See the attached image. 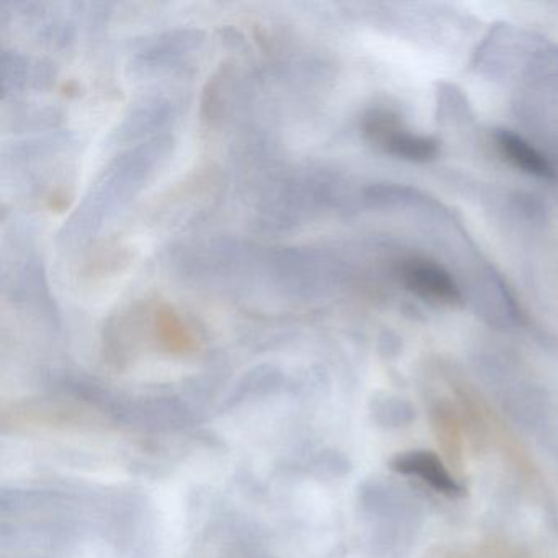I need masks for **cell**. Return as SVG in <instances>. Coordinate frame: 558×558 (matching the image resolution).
Here are the masks:
<instances>
[{"label":"cell","instance_id":"cell-1","mask_svg":"<svg viewBox=\"0 0 558 558\" xmlns=\"http://www.w3.org/2000/svg\"><path fill=\"white\" fill-rule=\"evenodd\" d=\"M368 138L385 153L408 162H429L439 155V145L429 136L404 129L400 117L385 110L372 112L365 122Z\"/></svg>","mask_w":558,"mask_h":558},{"label":"cell","instance_id":"cell-2","mask_svg":"<svg viewBox=\"0 0 558 558\" xmlns=\"http://www.w3.org/2000/svg\"><path fill=\"white\" fill-rule=\"evenodd\" d=\"M400 279L411 293L426 302L447 306L462 303V290L453 277L433 260H404L400 266Z\"/></svg>","mask_w":558,"mask_h":558},{"label":"cell","instance_id":"cell-3","mask_svg":"<svg viewBox=\"0 0 558 558\" xmlns=\"http://www.w3.org/2000/svg\"><path fill=\"white\" fill-rule=\"evenodd\" d=\"M390 469L400 475L416 476L417 480L449 498H460L465 495L463 486L450 475L439 456L430 450H408L400 453L391 460Z\"/></svg>","mask_w":558,"mask_h":558},{"label":"cell","instance_id":"cell-4","mask_svg":"<svg viewBox=\"0 0 558 558\" xmlns=\"http://www.w3.org/2000/svg\"><path fill=\"white\" fill-rule=\"evenodd\" d=\"M495 143L499 155L519 171L544 179V181L557 178V171H555L550 159L522 136L515 135L509 130H496Z\"/></svg>","mask_w":558,"mask_h":558}]
</instances>
